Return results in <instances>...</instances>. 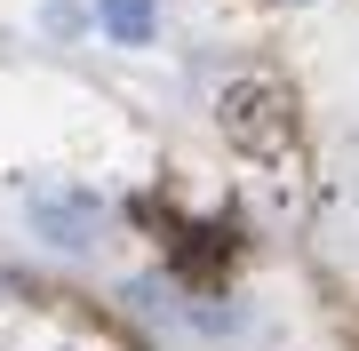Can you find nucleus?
<instances>
[{"instance_id": "nucleus-1", "label": "nucleus", "mask_w": 359, "mask_h": 351, "mask_svg": "<svg viewBox=\"0 0 359 351\" xmlns=\"http://www.w3.org/2000/svg\"><path fill=\"white\" fill-rule=\"evenodd\" d=\"M112 40H152V0H104Z\"/></svg>"}]
</instances>
